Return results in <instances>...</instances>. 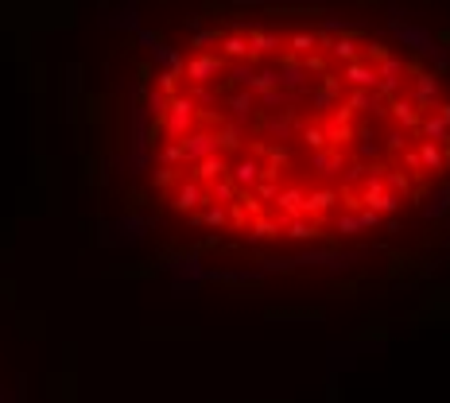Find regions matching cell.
I'll use <instances>...</instances> for the list:
<instances>
[{
	"label": "cell",
	"instance_id": "obj_1",
	"mask_svg": "<svg viewBox=\"0 0 450 403\" xmlns=\"http://www.w3.org/2000/svg\"><path fill=\"white\" fill-rule=\"evenodd\" d=\"M198 120H202V109L195 105V101L186 97L183 89H179L175 97L167 101V113H163V132L171 140H183L186 132H190V128L198 124Z\"/></svg>",
	"mask_w": 450,
	"mask_h": 403
},
{
	"label": "cell",
	"instance_id": "obj_2",
	"mask_svg": "<svg viewBox=\"0 0 450 403\" xmlns=\"http://www.w3.org/2000/svg\"><path fill=\"white\" fill-rule=\"evenodd\" d=\"M210 202V187H206L202 178H179L175 190H171V209H179V214H195L198 206H206Z\"/></svg>",
	"mask_w": 450,
	"mask_h": 403
},
{
	"label": "cell",
	"instance_id": "obj_3",
	"mask_svg": "<svg viewBox=\"0 0 450 403\" xmlns=\"http://www.w3.org/2000/svg\"><path fill=\"white\" fill-rule=\"evenodd\" d=\"M225 66H229V59H222L214 50H195L190 59H183V78L186 82H210L214 74H222Z\"/></svg>",
	"mask_w": 450,
	"mask_h": 403
},
{
	"label": "cell",
	"instance_id": "obj_4",
	"mask_svg": "<svg viewBox=\"0 0 450 403\" xmlns=\"http://www.w3.org/2000/svg\"><path fill=\"white\" fill-rule=\"evenodd\" d=\"M179 144H183V159H186V163H198V159H206V156H214V151H222V148H217V132H210V128H206V132L190 128V132L179 140Z\"/></svg>",
	"mask_w": 450,
	"mask_h": 403
},
{
	"label": "cell",
	"instance_id": "obj_5",
	"mask_svg": "<svg viewBox=\"0 0 450 403\" xmlns=\"http://www.w3.org/2000/svg\"><path fill=\"white\" fill-rule=\"evenodd\" d=\"M260 175H264V163L249 151V156H237V159H229V178H233L241 190H253L256 182H260Z\"/></svg>",
	"mask_w": 450,
	"mask_h": 403
},
{
	"label": "cell",
	"instance_id": "obj_6",
	"mask_svg": "<svg viewBox=\"0 0 450 403\" xmlns=\"http://www.w3.org/2000/svg\"><path fill=\"white\" fill-rule=\"evenodd\" d=\"M345 86H353V89H377L381 86V78H377V66H369V62H361V59H353V62H345Z\"/></svg>",
	"mask_w": 450,
	"mask_h": 403
},
{
	"label": "cell",
	"instance_id": "obj_7",
	"mask_svg": "<svg viewBox=\"0 0 450 403\" xmlns=\"http://www.w3.org/2000/svg\"><path fill=\"white\" fill-rule=\"evenodd\" d=\"M392 35H396V39H404L411 50H420V55H431V47H435V39H431V31L411 28V24H400V20H392Z\"/></svg>",
	"mask_w": 450,
	"mask_h": 403
},
{
	"label": "cell",
	"instance_id": "obj_8",
	"mask_svg": "<svg viewBox=\"0 0 450 403\" xmlns=\"http://www.w3.org/2000/svg\"><path fill=\"white\" fill-rule=\"evenodd\" d=\"M338 190L334 187H318V190H307V206H303V214L307 217H326L334 209V202H338Z\"/></svg>",
	"mask_w": 450,
	"mask_h": 403
},
{
	"label": "cell",
	"instance_id": "obj_9",
	"mask_svg": "<svg viewBox=\"0 0 450 403\" xmlns=\"http://www.w3.org/2000/svg\"><path fill=\"white\" fill-rule=\"evenodd\" d=\"M225 171H229V156H225V151H214V156L198 159V163H195V171H190V175H195V178H202L206 187H210V182H214V178H222Z\"/></svg>",
	"mask_w": 450,
	"mask_h": 403
},
{
	"label": "cell",
	"instance_id": "obj_10",
	"mask_svg": "<svg viewBox=\"0 0 450 403\" xmlns=\"http://www.w3.org/2000/svg\"><path fill=\"white\" fill-rule=\"evenodd\" d=\"M217 47H222V59H229V62H245V59H253L249 35H241V31H225Z\"/></svg>",
	"mask_w": 450,
	"mask_h": 403
},
{
	"label": "cell",
	"instance_id": "obj_11",
	"mask_svg": "<svg viewBox=\"0 0 450 403\" xmlns=\"http://www.w3.org/2000/svg\"><path fill=\"white\" fill-rule=\"evenodd\" d=\"M276 206H280V217H299L307 206V190L303 187H280Z\"/></svg>",
	"mask_w": 450,
	"mask_h": 403
},
{
	"label": "cell",
	"instance_id": "obj_12",
	"mask_svg": "<svg viewBox=\"0 0 450 403\" xmlns=\"http://www.w3.org/2000/svg\"><path fill=\"white\" fill-rule=\"evenodd\" d=\"M411 101L423 105V109H435V105H439V78L423 70L420 78H415V97H411Z\"/></svg>",
	"mask_w": 450,
	"mask_h": 403
},
{
	"label": "cell",
	"instance_id": "obj_13",
	"mask_svg": "<svg viewBox=\"0 0 450 403\" xmlns=\"http://www.w3.org/2000/svg\"><path fill=\"white\" fill-rule=\"evenodd\" d=\"M334 55V59H342V62H353V59H361V43H357V31H345L342 39H330V47H326Z\"/></svg>",
	"mask_w": 450,
	"mask_h": 403
},
{
	"label": "cell",
	"instance_id": "obj_14",
	"mask_svg": "<svg viewBox=\"0 0 450 403\" xmlns=\"http://www.w3.org/2000/svg\"><path fill=\"white\" fill-rule=\"evenodd\" d=\"M415 109H420V105H415V101H408V97H404V101H392V120H396V124H400V128H411V132H420V113H415Z\"/></svg>",
	"mask_w": 450,
	"mask_h": 403
},
{
	"label": "cell",
	"instance_id": "obj_15",
	"mask_svg": "<svg viewBox=\"0 0 450 403\" xmlns=\"http://www.w3.org/2000/svg\"><path fill=\"white\" fill-rule=\"evenodd\" d=\"M284 221H287V217H268V214H256V217H253V241H272V236H280Z\"/></svg>",
	"mask_w": 450,
	"mask_h": 403
},
{
	"label": "cell",
	"instance_id": "obj_16",
	"mask_svg": "<svg viewBox=\"0 0 450 403\" xmlns=\"http://www.w3.org/2000/svg\"><path fill=\"white\" fill-rule=\"evenodd\" d=\"M237 194H241V187L229 178V171H225L222 178H214V182H210V202H222V206H229Z\"/></svg>",
	"mask_w": 450,
	"mask_h": 403
},
{
	"label": "cell",
	"instance_id": "obj_17",
	"mask_svg": "<svg viewBox=\"0 0 450 403\" xmlns=\"http://www.w3.org/2000/svg\"><path fill=\"white\" fill-rule=\"evenodd\" d=\"M311 167L318 171V175L323 178H330V175H338V171H342V156H338V151H326V148H318L311 156Z\"/></svg>",
	"mask_w": 450,
	"mask_h": 403
},
{
	"label": "cell",
	"instance_id": "obj_18",
	"mask_svg": "<svg viewBox=\"0 0 450 403\" xmlns=\"http://www.w3.org/2000/svg\"><path fill=\"white\" fill-rule=\"evenodd\" d=\"M225 109H229V120H245L249 113H253V89L229 93V97H225Z\"/></svg>",
	"mask_w": 450,
	"mask_h": 403
},
{
	"label": "cell",
	"instance_id": "obj_19",
	"mask_svg": "<svg viewBox=\"0 0 450 403\" xmlns=\"http://www.w3.org/2000/svg\"><path fill=\"white\" fill-rule=\"evenodd\" d=\"M284 233L291 236V241H311V236H318V225L307 221V214H299V217H287L284 221Z\"/></svg>",
	"mask_w": 450,
	"mask_h": 403
},
{
	"label": "cell",
	"instance_id": "obj_20",
	"mask_svg": "<svg viewBox=\"0 0 450 403\" xmlns=\"http://www.w3.org/2000/svg\"><path fill=\"white\" fill-rule=\"evenodd\" d=\"M217 148L241 151V124H237V120H222V124H217Z\"/></svg>",
	"mask_w": 450,
	"mask_h": 403
},
{
	"label": "cell",
	"instance_id": "obj_21",
	"mask_svg": "<svg viewBox=\"0 0 450 403\" xmlns=\"http://www.w3.org/2000/svg\"><path fill=\"white\" fill-rule=\"evenodd\" d=\"M152 55H156V62L163 70H183V55H179L171 43H163V39H156V47H152Z\"/></svg>",
	"mask_w": 450,
	"mask_h": 403
},
{
	"label": "cell",
	"instance_id": "obj_22",
	"mask_svg": "<svg viewBox=\"0 0 450 403\" xmlns=\"http://www.w3.org/2000/svg\"><path fill=\"white\" fill-rule=\"evenodd\" d=\"M420 159H423V167L442 171V144L439 140H420Z\"/></svg>",
	"mask_w": 450,
	"mask_h": 403
},
{
	"label": "cell",
	"instance_id": "obj_23",
	"mask_svg": "<svg viewBox=\"0 0 450 403\" xmlns=\"http://www.w3.org/2000/svg\"><path fill=\"white\" fill-rule=\"evenodd\" d=\"M365 206H369V209H377V214H396V206H400V194L384 187L381 194H372L369 202H365Z\"/></svg>",
	"mask_w": 450,
	"mask_h": 403
},
{
	"label": "cell",
	"instance_id": "obj_24",
	"mask_svg": "<svg viewBox=\"0 0 450 403\" xmlns=\"http://www.w3.org/2000/svg\"><path fill=\"white\" fill-rule=\"evenodd\" d=\"M420 132L427 140H439V144H450V128L442 124V117H423L420 120Z\"/></svg>",
	"mask_w": 450,
	"mask_h": 403
},
{
	"label": "cell",
	"instance_id": "obj_25",
	"mask_svg": "<svg viewBox=\"0 0 450 403\" xmlns=\"http://www.w3.org/2000/svg\"><path fill=\"white\" fill-rule=\"evenodd\" d=\"M249 47H253V55L276 50V47H280V35H272V31H256V28H249Z\"/></svg>",
	"mask_w": 450,
	"mask_h": 403
},
{
	"label": "cell",
	"instance_id": "obj_26",
	"mask_svg": "<svg viewBox=\"0 0 450 403\" xmlns=\"http://www.w3.org/2000/svg\"><path fill=\"white\" fill-rule=\"evenodd\" d=\"M249 89H256V93H268V89H280V70H256L253 82H249Z\"/></svg>",
	"mask_w": 450,
	"mask_h": 403
},
{
	"label": "cell",
	"instance_id": "obj_27",
	"mask_svg": "<svg viewBox=\"0 0 450 403\" xmlns=\"http://www.w3.org/2000/svg\"><path fill=\"white\" fill-rule=\"evenodd\" d=\"M447 209H450V187H439L431 194V206L423 209V217H442Z\"/></svg>",
	"mask_w": 450,
	"mask_h": 403
},
{
	"label": "cell",
	"instance_id": "obj_28",
	"mask_svg": "<svg viewBox=\"0 0 450 403\" xmlns=\"http://www.w3.org/2000/svg\"><path fill=\"white\" fill-rule=\"evenodd\" d=\"M179 78H183V70H159V82H156V89L159 93H167V97H175L179 89Z\"/></svg>",
	"mask_w": 450,
	"mask_h": 403
},
{
	"label": "cell",
	"instance_id": "obj_29",
	"mask_svg": "<svg viewBox=\"0 0 450 403\" xmlns=\"http://www.w3.org/2000/svg\"><path fill=\"white\" fill-rule=\"evenodd\" d=\"M291 50H295V55L318 50V31H295V35H291Z\"/></svg>",
	"mask_w": 450,
	"mask_h": 403
},
{
	"label": "cell",
	"instance_id": "obj_30",
	"mask_svg": "<svg viewBox=\"0 0 450 403\" xmlns=\"http://www.w3.org/2000/svg\"><path fill=\"white\" fill-rule=\"evenodd\" d=\"M159 163H163V167H179V163H183V144H179V140L163 144V148H159Z\"/></svg>",
	"mask_w": 450,
	"mask_h": 403
},
{
	"label": "cell",
	"instance_id": "obj_31",
	"mask_svg": "<svg viewBox=\"0 0 450 403\" xmlns=\"http://www.w3.org/2000/svg\"><path fill=\"white\" fill-rule=\"evenodd\" d=\"M222 35H225V31H195L190 47H195V50H210V47H217V43H222Z\"/></svg>",
	"mask_w": 450,
	"mask_h": 403
},
{
	"label": "cell",
	"instance_id": "obj_32",
	"mask_svg": "<svg viewBox=\"0 0 450 403\" xmlns=\"http://www.w3.org/2000/svg\"><path fill=\"white\" fill-rule=\"evenodd\" d=\"M167 101H171V97H167V93H159V89H152V93H147V109H144V113H152V117H159V120H163V113H167Z\"/></svg>",
	"mask_w": 450,
	"mask_h": 403
},
{
	"label": "cell",
	"instance_id": "obj_33",
	"mask_svg": "<svg viewBox=\"0 0 450 403\" xmlns=\"http://www.w3.org/2000/svg\"><path fill=\"white\" fill-rule=\"evenodd\" d=\"M384 178H388V190H396V194H408V190H411V175H408V171H388Z\"/></svg>",
	"mask_w": 450,
	"mask_h": 403
},
{
	"label": "cell",
	"instance_id": "obj_34",
	"mask_svg": "<svg viewBox=\"0 0 450 403\" xmlns=\"http://www.w3.org/2000/svg\"><path fill=\"white\" fill-rule=\"evenodd\" d=\"M253 194L260 198V202H276V194H280V187H276L272 178H260V182H256V187H253Z\"/></svg>",
	"mask_w": 450,
	"mask_h": 403
},
{
	"label": "cell",
	"instance_id": "obj_35",
	"mask_svg": "<svg viewBox=\"0 0 450 403\" xmlns=\"http://www.w3.org/2000/svg\"><path fill=\"white\" fill-rule=\"evenodd\" d=\"M303 136H307V144H311L314 151H318V148H330V140H326V128H314V124H311Z\"/></svg>",
	"mask_w": 450,
	"mask_h": 403
},
{
	"label": "cell",
	"instance_id": "obj_36",
	"mask_svg": "<svg viewBox=\"0 0 450 403\" xmlns=\"http://www.w3.org/2000/svg\"><path fill=\"white\" fill-rule=\"evenodd\" d=\"M225 209H229V225H237V229H241V225H245V221H249L245 206H241L237 198H233V202H229V206H225Z\"/></svg>",
	"mask_w": 450,
	"mask_h": 403
},
{
	"label": "cell",
	"instance_id": "obj_37",
	"mask_svg": "<svg viewBox=\"0 0 450 403\" xmlns=\"http://www.w3.org/2000/svg\"><path fill=\"white\" fill-rule=\"evenodd\" d=\"M171 182H179L175 167H163V163H159V167H156V187H171Z\"/></svg>",
	"mask_w": 450,
	"mask_h": 403
},
{
	"label": "cell",
	"instance_id": "obj_38",
	"mask_svg": "<svg viewBox=\"0 0 450 403\" xmlns=\"http://www.w3.org/2000/svg\"><path fill=\"white\" fill-rule=\"evenodd\" d=\"M404 167H408L411 175H420V167H423V159H420V148H411V151H404Z\"/></svg>",
	"mask_w": 450,
	"mask_h": 403
},
{
	"label": "cell",
	"instance_id": "obj_39",
	"mask_svg": "<svg viewBox=\"0 0 450 403\" xmlns=\"http://www.w3.org/2000/svg\"><path fill=\"white\" fill-rule=\"evenodd\" d=\"M388 151H404V128H392L388 132Z\"/></svg>",
	"mask_w": 450,
	"mask_h": 403
},
{
	"label": "cell",
	"instance_id": "obj_40",
	"mask_svg": "<svg viewBox=\"0 0 450 403\" xmlns=\"http://www.w3.org/2000/svg\"><path fill=\"white\" fill-rule=\"evenodd\" d=\"M156 39H159L156 31H144V28H140V43H144V47H147V50L156 47Z\"/></svg>",
	"mask_w": 450,
	"mask_h": 403
},
{
	"label": "cell",
	"instance_id": "obj_41",
	"mask_svg": "<svg viewBox=\"0 0 450 403\" xmlns=\"http://www.w3.org/2000/svg\"><path fill=\"white\" fill-rule=\"evenodd\" d=\"M435 109H439V117H442V124L450 128V101H439V105H435Z\"/></svg>",
	"mask_w": 450,
	"mask_h": 403
}]
</instances>
